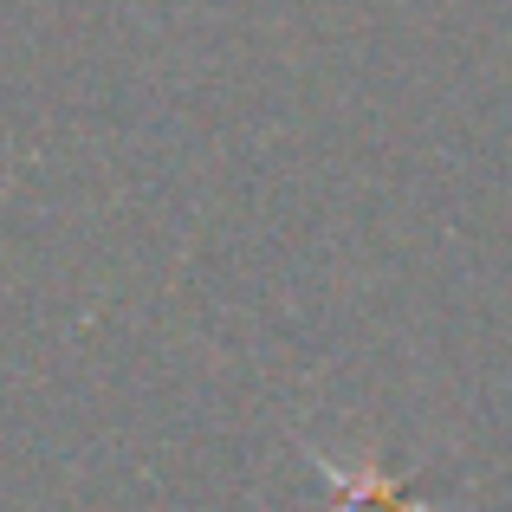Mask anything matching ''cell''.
Instances as JSON below:
<instances>
[{
    "mask_svg": "<svg viewBox=\"0 0 512 512\" xmlns=\"http://www.w3.org/2000/svg\"><path fill=\"white\" fill-rule=\"evenodd\" d=\"M331 474H338V467H331ZM338 487H344V512H422V506H409L402 487H389L383 474H357V480L338 474Z\"/></svg>",
    "mask_w": 512,
    "mask_h": 512,
    "instance_id": "6da1fadb",
    "label": "cell"
}]
</instances>
